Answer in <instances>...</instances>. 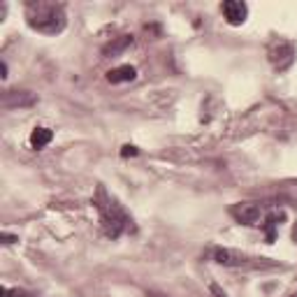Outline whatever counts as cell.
I'll list each match as a JSON object with an SVG mask.
<instances>
[{
    "mask_svg": "<svg viewBox=\"0 0 297 297\" xmlns=\"http://www.w3.org/2000/svg\"><path fill=\"white\" fill-rule=\"evenodd\" d=\"M292 239L297 242V223H295V227H292Z\"/></svg>",
    "mask_w": 297,
    "mask_h": 297,
    "instance_id": "cell-16",
    "label": "cell"
},
{
    "mask_svg": "<svg viewBox=\"0 0 297 297\" xmlns=\"http://www.w3.org/2000/svg\"><path fill=\"white\" fill-rule=\"evenodd\" d=\"M135 77H137V70L132 65H119V67L107 72V81H109V84H128V81H132Z\"/></svg>",
    "mask_w": 297,
    "mask_h": 297,
    "instance_id": "cell-7",
    "label": "cell"
},
{
    "mask_svg": "<svg viewBox=\"0 0 297 297\" xmlns=\"http://www.w3.org/2000/svg\"><path fill=\"white\" fill-rule=\"evenodd\" d=\"M209 290H212V295H214V297H227L225 292H223V288L218 286V283H214V281L209 283Z\"/></svg>",
    "mask_w": 297,
    "mask_h": 297,
    "instance_id": "cell-13",
    "label": "cell"
},
{
    "mask_svg": "<svg viewBox=\"0 0 297 297\" xmlns=\"http://www.w3.org/2000/svg\"><path fill=\"white\" fill-rule=\"evenodd\" d=\"M221 10H223V16H225V21L230 26H242L248 16V5L242 3V0H225L221 5Z\"/></svg>",
    "mask_w": 297,
    "mask_h": 297,
    "instance_id": "cell-5",
    "label": "cell"
},
{
    "mask_svg": "<svg viewBox=\"0 0 297 297\" xmlns=\"http://www.w3.org/2000/svg\"><path fill=\"white\" fill-rule=\"evenodd\" d=\"M230 216L242 225H256L262 216V209L258 202H237L230 207Z\"/></svg>",
    "mask_w": 297,
    "mask_h": 297,
    "instance_id": "cell-4",
    "label": "cell"
},
{
    "mask_svg": "<svg viewBox=\"0 0 297 297\" xmlns=\"http://www.w3.org/2000/svg\"><path fill=\"white\" fill-rule=\"evenodd\" d=\"M5 297H33V295L31 292H26V290H19V288H7Z\"/></svg>",
    "mask_w": 297,
    "mask_h": 297,
    "instance_id": "cell-11",
    "label": "cell"
},
{
    "mask_svg": "<svg viewBox=\"0 0 297 297\" xmlns=\"http://www.w3.org/2000/svg\"><path fill=\"white\" fill-rule=\"evenodd\" d=\"M295 61V47L286 40H279L269 47V63H272L277 70H286L292 65Z\"/></svg>",
    "mask_w": 297,
    "mask_h": 297,
    "instance_id": "cell-3",
    "label": "cell"
},
{
    "mask_svg": "<svg viewBox=\"0 0 297 297\" xmlns=\"http://www.w3.org/2000/svg\"><path fill=\"white\" fill-rule=\"evenodd\" d=\"M283 221V214H269L265 221V230H267V242L272 244L274 242V235H277V227L281 225Z\"/></svg>",
    "mask_w": 297,
    "mask_h": 297,
    "instance_id": "cell-10",
    "label": "cell"
},
{
    "mask_svg": "<svg viewBox=\"0 0 297 297\" xmlns=\"http://www.w3.org/2000/svg\"><path fill=\"white\" fill-rule=\"evenodd\" d=\"M214 260H216L218 265H225V267H242L248 262V258L242 256V253H237V251H230V248H216V251H214Z\"/></svg>",
    "mask_w": 297,
    "mask_h": 297,
    "instance_id": "cell-6",
    "label": "cell"
},
{
    "mask_svg": "<svg viewBox=\"0 0 297 297\" xmlns=\"http://www.w3.org/2000/svg\"><path fill=\"white\" fill-rule=\"evenodd\" d=\"M3 239H5V244H14V242H19V237H14V235H3Z\"/></svg>",
    "mask_w": 297,
    "mask_h": 297,
    "instance_id": "cell-14",
    "label": "cell"
},
{
    "mask_svg": "<svg viewBox=\"0 0 297 297\" xmlns=\"http://www.w3.org/2000/svg\"><path fill=\"white\" fill-rule=\"evenodd\" d=\"M130 44H132V35H121V37H116L114 42H109V44L102 49V54H105V56H116V54H121V51H126Z\"/></svg>",
    "mask_w": 297,
    "mask_h": 297,
    "instance_id": "cell-9",
    "label": "cell"
},
{
    "mask_svg": "<svg viewBox=\"0 0 297 297\" xmlns=\"http://www.w3.org/2000/svg\"><path fill=\"white\" fill-rule=\"evenodd\" d=\"M0 77H3V79L7 77V63H0Z\"/></svg>",
    "mask_w": 297,
    "mask_h": 297,
    "instance_id": "cell-15",
    "label": "cell"
},
{
    "mask_svg": "<svg viewBox=\"0 0 297 297\" xmlns=\"http://www.w3.org/2000/svg\"><path fill=\"white\" fill-rule=\"evenodd\" d=\"M137 153H140V149H137V146H132V144H126L121 149V156L123 158H128V156H137Z\"/></svg>",
    "mask_w": 297,
    "mask_h": 297,
    "instance_id": "cell-12",
    "label": "cell"
},
{
    "mask_svg": "<svg viewBox=\"0 0 297 297\" xmlns=\"http://www.w3.org/2000/svg\"><path fill=\"white\" fill-rule=\"evenodd\" d=\"M26 19H28V26L33 31L44 33V35L61 33L67 24L63 5H58V3H42V0L26 5Z\"/></svg>",
    "mask_w": 297,
    "mask_h": 297,
    "instance_id": "cell-1",
    "label": "cell"
},
{
    "mask_svg": "<svg viewBox=\"0 0 297 297\" xmlns=\"http://www.w3.org/2000/svg\"><path fill=\"white\" fill-rule=\"evenodd\" d=\"M51 140H54V132H51L49 128H35V130L31 132V146L33 149H44Z\"/></svg>",
    "mask_w": 297,
    "mask_h": 297,
    "instance_id": "cell-8",
    "label": "cell"
},
{
    "mask_svg": "<svg viewBox=\"0 0 297 297\" xmlns=\"http://www.w3.org/2000/svg\"><path fill=\"white\" fill-rule=\"evenodd\" d=\"M98 214H100V225L105 230L107 237L111 239H119L123 235V230L128 227V216L119 209V204L111 202V197L105 193V188H98V197L93 200Z\"/></svg>",
    "mask_w": 297,
    "mask_h": 297,
    "instance_id": "cell-2",
    "label": "cell"
}]
</instances>
